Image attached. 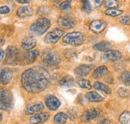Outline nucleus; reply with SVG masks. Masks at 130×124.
<instances>
[{
	"instance_id": "f8f14e48",
	"label": "nucleus",
	"mask_w": 130,
	"mask_h": 124,
	"mask_svg": "<svg viewBox=\"0 0 130 124\" xmlns=\"http://www.w3.org/2000/svg\"><path fill=\"white\" fill-rule=\"evenodd\" d=\"M92 69H93L92 64H81L74 69V72L78 76H86L91 72Z\"/></svg>"
},
{
	"instance_id": "7c9ffc66",
	"label": "nucleus",
	"mask_w": 130,
	"mask_h": 124,
	"mask_svg": "<svg viewBox=\"0 0 130 124\" xmlns=\"http://www.w3.org/2000/svg\"><path fill=\"white\" fill-rule=\"evenodd\" d=\"M81 2H82V9H83V11H85L86 13H89L92 10L91 4H90L89 0H81Z\"/></svg>"
},
{
	"instance_id": "72a5a7b5",
	"label": "nucleus",
	"mask_w": 130,
	"mask_h": 124,
	"mask_svg": "<svg viewBox=\"0 0 130 124\" xmlns=\"http://www.w3.org/2000/svg\"><path fill=\"white\" fill-rule=\"evenodd\" d=\"M119 21H120V23H121V24H123V25L130 26V14L122 16V17L119 19Z\"/></svg>"
},
{
	"instance_id": "ea45409f",
	"label": "nucleus",
	"mask_w": 130,
	"mask_h": 124,
	"mask_svg": "<svg viewBox=\"0 0 130 124\" xmlns=\"http://www.w3.org/2000/svg\"><path fill=\"white\" fill-rule=\"evenodd\" d=\"M98 124H110V120H108V119H104V120L100 121Z\"/></svg>"
},
{
	"instance_id": "4c0bfd02",
	"label": "nucleus",
	"mask_w": 130,
	"mask_h": 124,
	"mask_svg": "<svg viewBox=\"0 0 130 124\" xmlns=\"http://www.w3.org/2000/svg\"><path fill=\"white\" fill-rule=\"evenodd\" d=\"M104 1L105 0H93V5L95 8H99L104 4Z\"/></svg>"
},
{
	"instance_id": "473e14b6",
	"label": "nucleus",
	"mask_w": 130,
	"mask_h": 124,
	"mask_svg": "<svg viewBox=\"0 0 130 124\" xmlns=\"http://www.w3.org/2000/svg\"><path fill=\"white\" fill-rule=\"evenodd\" d=\"M71 3H72V0H65L63 2H61L59 4V9L60 10H67L70 8L71 6Z\"/></svg>"
},
{
	"instance_id": "1a4fd4ad",
	"label": "nucleus",
	"mask_w": 130,
	"mask_h": 124,
	"mask_svg": "<svg viewBox=\"0 0 130 124\" xmlns=\"http://www.w3.org/2000/svg\"><path fill=\"white\" fill-rule=\"evenodd\" d=\"M45 105L47 106V108L51 111H55L60 107L61 105V102L60 100L54 96V95H47L45 97Z\"/></svg>"
},
{
	"instance_id": "f3484780",
	"label": "nucleus",
	"mask_w": 130,
	"mask_h": 124,
	"mask_svg": "<svg viewBox=\"0 0 130 124\" xmlns=\"http://www.w3.org/2000/svg\"><path fill=\"white\" fill-rule=\"evenodd\" d=\"M121 57H122V54L118 50H111L110 49V50L106 51L104 54V58L106 60H109V61H118L121 59Z\"/></svg>"
},
{
	"instance_id": "58836bf2",
	"label": "nucleus",
	"mask_w": 130,
	"mask_h": 124,
	"mask_svg": "<svg viewBox=\"0 0 130 124\" xmlns=\"http://www.w3.org/2000/svg\"><path fill=\"white\" fill-rule=\"evenodd\" d=\"M15 1L19 4H28V3H30L31 0H15Z\"/></svg>"
},
{
	"instance_id": "c9c22d12",
	"label": "nucleus",
	"mask_w": 130,
	"mask_h": 124,
	"mask_svg": "<svg viewBox=\"0 0 130 124\" xmlns=\"http://www.w3.org/2000/svg\"><path fill=\"white\" fill-rule=\"evenodd\" d=\"M0 13L1 14H9L10 13V8L8 7V6H4V5H2L1 7H0Z\"/></svg>"
},
{
	"instance_id": "a19ab883",
	"label": "nucleus",
	"mask_w": 130,
	"mask_h": 124,
	"mask_svg": "<svg viewBox=\"0 0 130 124\" xmlns=\"http://www.w3.org/2000/svg\"><path fill=\"white\" fill-rule=\"evenodd\" d=\"M4 56H5L4 50H3V49H1V61H4Z\"/></svg>"
},
{
	"instance_id": "a211bd4d",
	"label": "nucleus",
	"mask_w": 130,
	"mask_h": 124,
	"mask_svg": "<svg viewBox=\"0 0 130 124\" xmlns=\"http://www.w3.org/2000/svg\"><path fill=\"white\" fill-rule=\"evenodd\" d=\"M39 56V52L38 50H30L28 51L24 57H23V60H24V63L25 64H31L33 62L37 59V57Z\"/></svg>"
},
{
	"instance_id": "6e6552de",
	"label": "nucleus",
	"mask_w": 130,
	"mask_h": 124,
	"mask_svg": "<svg viewBox=\"0 0 130 124\" xmlns=\"http://www.w3.org/2000/svg\"><path fill=\"white\" fill-rule=\"evenodd\" d=\"M57 24L63 29H71L76 25V20L72 17L60 16L57 19Z\"/></svg>"
},
{
	"instance_id": "393cba45",
	"label": "nucleus",
	"mask_w": 130,
	"mask_h": 124,
	"mask_svg": "<svg viewBox=\"0 0 130 124\" xmlns=\"http://www.w3.org/2000/svg\"><path fill=\"white\" fill-rule=\"evenodd\" d=\"M123 13V11L121 9H118L116 7L114 8H107V10H105V15L110 16V17H117V16L121 15Z\"/></svg>"
},
{
	"instance_id": "2eb2a0df",
	"label": "nucleus",
	"mask_w": 130,
	"mask_h": 124,
	"mask_svg": "<svg viewBox=\"0 0 130 124\" xmlns=\"http://www.w3.org/2000/svg\"><path fill=\"white\" fill-rule=\"evenodd\" d=\"M36 46V40L35 38L32 36H28V37H25L22 42H21V47L23 50H26V51H30L33 50V48Z\"/></svg>"
},
{
	"instance_id": "79ce46f5",
	"label": "nucleus",
	"mask_w": 130,
	"mask_h": 124,
	"mask_svg": "<svg viewBox=\"0 0 130 124\" xmlns=\"http://www.w3.org/2000/svg\"><path fill=\"white\" fill-rule=\"evenodd\" d=\"M3 43H4V39L2 38V41H1V45H3Z\"/></svg>"
},
{
	"instance_id": "bb28decb",
	"label": "nucleus",
	"mask_w": 130,
	"mask_h": 124,
	"mask_svg": "<svg viewBox=\"0 0 130 124\" xmlns=\"http://www.w3.org/2000/svg\"><path fill=\"white\" fill-rule=\"evenodd\" d=\"M119 121L121 124H130V111L122 112L119 117Z\"/></svg>"
},
{
	"instance_id": "dca6fc26",
	"label": "nucleus",
	"mask_w": 130,
	"mask_h": 124,
	"mask_svg": "<svg viewBox=\"0 0 130 124\" xmlns=\"http://www.w3.org/2000/svg\"><path fill=\"white\" fill-rule=\"evenodd\" d=\"M16 15L19 18H27L33 15V10L30 6H20L16 11Z\"/></svg>"
},
{
	"instance_id": "c756f323",
	"label": "nucleus",
	"mask_w": 130,
	"mask_h": 124,
	"mask_svg": "<svg viewBox=\"0 0 130 124\" xmlns=\"http://www.w3.org/2000/svg\"><path fill=\"white\" fill-rule=\"evenodd\" d=\"M117 93H118V95H119L120 97H122V98H126V97H128L130 95V91L127 88H125V87H120V88L117 90Z\"/></svg>"
},
{
	"instance_id": "20e7f679",
	"label": "nucleus",
	"mask_w": 130,
	"mask_h": 124,
	"mask_svg": "<svg viewBox=\"0 0 130 124\" xmlns=\"http://www.w3.org/2000/svg\"><path fill=\"white\" fill-rule=\"evenodd\" d=\"M20 57H19V51L15 46H8L6 50V58L5 63L8 65H17L19 63Z\"/></svg>"
},
{
	"instance_id": "9b49d317",
	"label": "nucleus",
	"mask_w": 130,
	"mask_h": 124,
	"mask_svg": "<svg viewBox=\"0 0 130 124\" xmlns=\"http://www.w3.org/2000/svg\"><path fill=\"white\" fill-rule=\"evenodd\" d=\"M100 114V111L98 109H90V110H86L83 112L81 116V120L83 122H89L90 120L94 119V118H97Z\"/></svg>"
},
{
	"instance_id": "aec40b11",
	"label": "nucleus",
	"mask_w": 130,
	"mask_h": 124,
	"mask_svg": "<svg viewBox=\"0 0 130 124\" xmlns=\"http://www.w3.org/2000/svg\"><path fill=\"white\" fill-rule=\"evenodd\" d=\"M107 73H108L107 67H105V66H99V67H97V68L93 71L92 77L95 78V79H99V78L104 77Z\"/></svg>"
},
{
	"instance_id": "f03ea898",
	"label": "nucleus",
	"mask_w": 130,
	"mask_h": 124,
	"mask_svg": "<svg viewBox=\"0 0 130 124\" xmlns=\"http://www.w3.org/2000/svg\"><path fill=\"white\" fill-rule=\"evenodd\" d=\"M50 26H51V22H50L48 18L40 17V18H38L37 20H35L33 22L29 29H30V32L32 34L37 35V36H41L48 30Z\"/></svg>"
},
{
	"instance_id": "a878e982",
	"label": "nucleus",
	"mask_w": 130,
	"mask_h": 124,
	"mask_svg": "<svg viewBox=\"0 0 130 124\" xmlns=\"http://www.w3.org/2000/svg\"><path fill=\"white\" fill-rule=\"evenodd\" d=\"M73 84H74V79L71 76H69V75H66L60 80V85L64 86V87H70Z\"/></svg>"
},
{
	"instance_id": "6ab92c4d",
	"label": "nucleus",
	"mask_w": 130,
	"mask_h": 124,
	"mask_svg": "<svg viewBox=\"0 0 130 124\" xmlns=\"http://www.w3.org/2000/svg\"><path fill=\"white\" fill-rule=\"evenodd\" d=\"M13 77V71L9 69H2L1 70V83L4 85H7L10 83L11 79Z\"/></svg>"
},
{
	"instance_id": "c85d7f7f",
	"label": "nucleus",
	"mask_w": 130,
	"mask_h": 124,
	"mask_svg": "<svg viewBox=\"0 0 130 124\" xmlns=\"http://www.w3.org/2000/svg\"><path fill=\"white\" fill-rule=\"evenodd\" d=\"M77 83H78V85L81 88H83V89H91V87H92L90 81L87 80V79H80V80L77 81Z\"/></svg>"
},
{
	"instance_id": "e433bc0d",
	"label": "nucleus",
	"mask_w": 130,
	"mask_h": 124,
	"mask_svg": "<svg viewBox=\"0 0 130 124\" xmlns=\"http://www.w3.org/2000/svg\"><path fill=\"white\" fill-rule=\"evenodd\" d=\"M48 11H49V9L47 6H42V7H40V8L38 9V14H40V15H45Z\"/></svg>"
},
{
	"instance_id": "4468645a",
	"label": "nucleus",
	"mask_w": 130,
	"mask_h": 124,
	"mask_svg": "<svg viewBox=\"0 0 130 124\" xmlns=\"http://www.w3.org/2000/svg\"><path fill=\"white\" fill-rule=\"evenodd\" d=\"M44 108V104L42 102H35V103H32L30 105H28L26 109H25V113L27 115H32V114H36L37 112L43 110Z\"/></svg>"
},
{
	"instance_id": "7ed1b4c3",
	"label": "nucleus",
	"mask_w": 130,
	"mask_h": 124,
	"mask_svg": "<svg viewBox=\"0 0 130 124\" xmlns=\"http://www.w3.org/2000/svg\"><path fill=\"white\" fill-rule=\"evenodd\" d=\"M63 43L66 45H71V46H79L84 43L85 41V36L80 31H73L69 32L65 35L62 39Z\"/></svg>"
},
{
	"instance_id": "cd10ccee",
	"label": "nucleus",
	"mask_w": 130,
	"mask_h": 124,
	"mask_svg": "<svg viewBox=\"0 0 130 124\" xmlns=\"http://www.w3.org/2000/svg\"><path fill=\"white\" fill-rule=\"evenodd\" d=\"M120 80L125 85L130 86V71H124V72H122V74L120 75Z\"/></svg>"
},
{
	"instance_id": "f257e3e1",
	"label": "nucleus",
	"mask_w": 130,
	"mask_h": 124,
	"mask_svg": "<svg viewBox=\"0 0 130 124\" xmlns=\"http://www.w3.org/2000/svg\"><path fill=\"white\" fill-rule=\"evenodd\" d=\"M48 74L40 67L29 68L21 75V85L29 93L42 92L48 87Z\"/></svg>"
},
{
	"instance_id": "f704fd0d",
	"label": "nucleus",
	"mask_w": 130,
	"mask_h": 124,
	"mask_svg": "<svg viewBox=\"0 0 130 124\" xmlns=\"http://www.w3.org/2000/svg\"><path fill=\"white\" fill-rule=\"evenodd\" d=\"M68 116L71 120H74L77 116V110L75 108H70L68 110Z\"/></svg>"
},
{
	"instance_id": "ddd939ff",
	"label": "nucleus",
	"mask_w": 130,
	"mask_h": 124,
	"mask_svg": "<svg viewBox=\"0 0 130 124\" xmlns=\"http://www.w3.org/2000/svg\"><path fill=\"white\" fill-rule=\"evenodd\" d=\"M49 114L46 112H40V113H36L34 114L32 117L30 118V122L32 124H41L44 123L48 120Z\"/></svg>"
},
{
	"instance_id": "4be33fe9",
	"label": "nucleus",
	"mask_w": 130,
	"mask_h": 124,
	"mask_svg": "<svg viewBox=\"0 0 130 124\" xmlns=\"http://www.w3.org/2000/svg\"><path fill=\"white\" fill-rule=\"evenodd\" d=\"M93 48L95 49V50H98V51H108V50H110V48H111V43L110 42H108V41H102V42H99L97 44H95Z\"/></svg>"
},
{
	"instance_id": "0eeeda50",
	"label": "nucleus",
	"mask_w": 130,
	"mask_h": 124,
	"mask_svg": "<svg viewBox=\"0 0 130 124\" xmlns=\"http://www.w3.org/2000/svg\"><path fill=\"white\" fill-rule=\"evenodd\" d=\"M63 34H64V32H63L62 29L55 28V29L51 30L45 35L44 42L47 43V44H55V43H57L59 41V39L63 36Z\"/></svg>"
},
{
	"instance_id": "9d476101",
	"label": "nucleus",
	"mask_w": 130,
	"mask_h": 124,
	"mask_svg": "<svg viewBox=\"0 0 130 124\" xmlns=\"http://www.w3.org/2000/svg\"><path fill=\"white\" fill-rule=\"evenodd\" d=\"M105 28H106V22L103 21V20H94L89 25L90 31L93 32V33H95V34L101 33Z\"/></svg>"
},
{
	"instance_id": "2f4dec72",
	"label": "nucleus",
	"mask_w": 130,
	"mask_h": 124,
	"mask_svg": "<svg viewBox=\"0 0 130 124\" xmlns=\"http://www.w3.org/2000/svg\"><path fill=\"white\" fill-rule=\"evenodd\" d=\"M104 5L106 8H114L118 6V1L117 0H105Z\"/></svg>"
},
{
	"instance_id": "412c9836",
	"label": "nucleus",
	"mask_w": 130,
	"mask_h": 124,
	"mask_svg": "<svg viewBox=\"0 0 130 124\" xmlns=\"http://www.w3.org/2000/svg\"><path fill=\"white\" fill-rule=\"evenodd\" d=\"M85 96L91 102H101V101L104 100V98L100 94H98L96 91H90V92L87 93Z\"/></svg>"
},
{
	"instance_id": "5701e85b",
	"label": "nucleus",
	"mask_w": 130,
	"mask_h": 124,
	"mask_svg": "<svg viewBox=\"0 0 130 124\" xmlns=\"http://www.w3.org/2000/svg\"><path fill=\"white\" fill-rule=\"evenodd\" d=\"M68 116L63 112H59L54 116V122L56 124H65L67 122Z\"/></svg>"
},
{
	"instance_id": "39448f33",
	"label": "nucleus",
	"mask_w": 130,
	"mask_h": 124,
	"mask_svg": "<svg viewBox=\"0 0 130 124\" xmlns=\"http://www.w3.org/2000/svg\"><path fill=\"white\" fill-rule=\"evenodd\" d=\"M42 61L48 66H57L60 63V56L57 52L45 51L42 54Z\"/></svg>"
},
{
	"instance_id": "423d86ee",
	"label": "nucleus",
	"mask_w": 130,
	"mask_h": 124,
	"mask_svg": "<svg viewBox=\"0 0 130 124\" xmlns=\"http://www.w3.org/2000/svg\"><path fill=\"white\" fill-rule=\"evenodd\" d=\"M13 106L12 93L7 89L1 90V110H10Z\"/></svg>"
},
{
	"instance_id": "b1692460",
	"label": "nucleus",
	"mask_w": 130,
	"mask_h": 124,
	"mask_svg": "<svg viewBox=\"0 0 130 124\" xmlns=\"http://www.w3.org/2000/svg\"><path fill=\"white\" fill-rule=\"evenodd\" d=\"M93 87H94L95 89H97V90L105 92L106 94H110V93H111V89H110L107 85H105V84H103V83H101V82H99V81H96V82L93 84Z\"/></svg>"
}]
</instances>
